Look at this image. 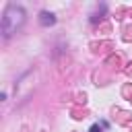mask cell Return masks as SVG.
I'll use <instances>...</instances> for the list:
<instances>
[{"mask_svg":"<svg viewBox=\"0 0 132 132\" xmlns=\"http://www.w3.org/2000/svg\"><path fill=\"white\" fill-rule=\"evenodd\" d=\"M25 23V10L16 4H10L6 10H4V16H2V33L4 37H10L14 35Z\"/></svg>","mask_w":132,"mask_h":132,"instance_id":"cell-1","label":"cell"},{"mask_svg":"<svg viewBox=\"0 0 132 132\" xmlns=\"http://www.w3.org/2000/svg\"><path fill=\"white\" fill-rule=\"evenodd\" d=\"M39 23H41L43 27H50V25L56 23V16H54L52 12H47V10H43V12L39 14Z\"/></svg>","mask_w":132,"mask_h":132,"instance_id":"cell-2","label":"cell"},{"mask_svg":"<svg viewBox=\"0 0 132 132\" xmlns=\"http://www.w3.org/2000/svg\"><path fill=\"white\" fill-rule=\"evenodd\" d=\"M89 132H103V128H101L99 124H93V126L89 128Z\"/></svg>","mask_w":132,"mask_h":132,"instance_id":"cell-3","label":"cell"}]
</instances>
